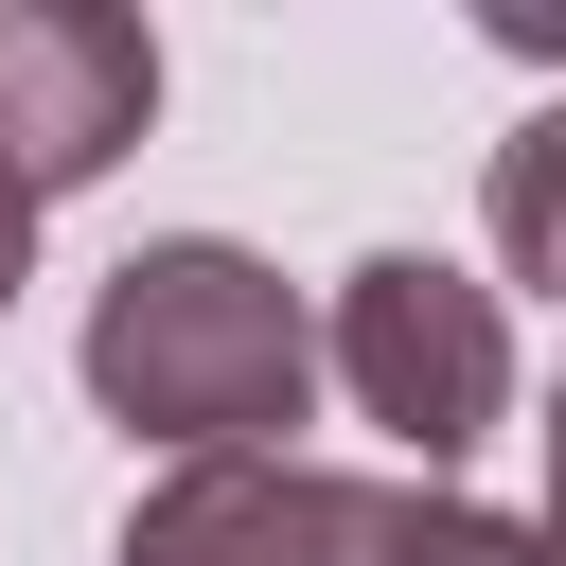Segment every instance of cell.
Here are the masks:
<instances>
[{"instance_id": "8992f818", "label": "cell", "mask_w": 566, "mask_h": 566, "mask_svg": "<svg viewBox=\"0 0 566 566\" xmlns=\"http://www.w3.org/2000/svg\"><path fill=\"white\" fill-rule=\"evenodd\" d=\"M478 212H495V265H513L531 301H566V106L495 142V195H478Z\"/></svg>"}, {"instance_id": "7a4b0ae2", "label": "cell", "mask_w": 566, "mask_h": 566, "mask_svg": "<svg viewBox=\"0 0 566 566\" xmlns=\"http://www.w3.org/2000/svg\"><path fill=\"white\" fill-rule=\"evenodd\" d=\"M318 371L354 389V424H389V442L442 478V460L495 442V407H513V318H495V283H460L442 248H371V265L336 283Z\"/></svg>"}, {"instance_id": "3957f363", "label": "cell", "mask_w": 566, "mask_h": 566, "mask_svg": "<svg viewBox=\"0 0 566 566\" xmlns=\"http://www.w3.org/2000/svg\"><path fill=\"white\" fill-rule=\"evenodd\" d=\"M159 124V35L124 0H0V195H88Z\"/></svg>"}, {"instance_id": "6da1fadb", "label": "cell", "mask_w": 566, "mask_h": 566, "mask_svg": "<svg viewBox=\"0 0 566 566\" xmlns=\"http://www.w3.org/2000/svg\"><path fill=\"white\" fill-rule=\"evenodd\" d=\"M88 407L177 442V460H283V424L318 407V318L230 230L124 248L106 301H88Z\"/></svg>"}, {"instance_id": "ba28073f", "label": "cell", "mask_w": 566, "mask_h": 566, "mask_svg": "<svg viewBox=\"0 0 566 566\" xmlns=\"http://www.w3.org/2000/svg\"><path fill=\"white\" fill-rule=\"evenodd\" d=\"M548 548H566V371H548Z\"/></svg>"}, {"instance_id": "52a82bcc", "label": "cell", "mask_w": 566, "mask_h": 566, "mask_svg": "<svg viewBox=\"0 0 566 566\" xmlns=\"http://www.w3.org/2000/svg\"><path fill=\"white\" fill-rule=\"evenodd\" d=\"M35 283V195H0V301Z\"/></svg>"}, {"instance_id": "277c9868", "label": "cell", "mask_w": 566, "mask_h": 566, "mask_svg": "<svg viewBox=\"0 0 566 566\" xmlns=\"http://www.w3.org/2000/svg\"><path fill=\"white\" fill-rule=\"evenodd\" d=\"M124 566H371V478L283 460H177L124 513Z\"/></svg>"}, {"instance_id": "5b68a950", "label": "cell", "mask_w": 566, "mask_h": 566, "mask_svg": "<svg viewBox=\"0 0 566 566\" xmlns=\"http://www.w3.org/2000/svg\"><path fill=\"white\" fill-rule=\"evenodd\" d=\"M371 566H566V548L513 531V513H478V495H442V478H389L371 495Z\"/></svg>"}]
</instances>
